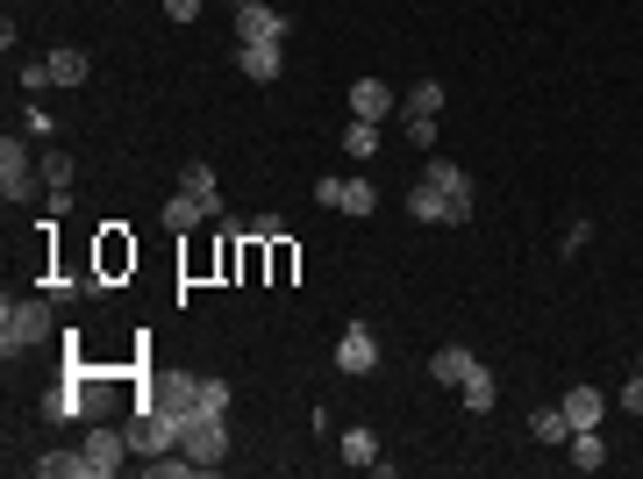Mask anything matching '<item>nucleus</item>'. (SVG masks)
Returning <instances> with one entry per match:
<instances>
[{
    "label": "nucleus",
    "instance_id": "0eeeda50",
    "mask_svg": "<svg viewBox=\"0 0 643 479\" xmlns=\"http://www.w3.org/2000/svg\"><path fill=\"white\" fill-rule=\"evenodd\" d=\"M93 273H101V287H108V279H122V273H136V243H129V229H122V223H108L101 237H93Z\"/></svg>",
    "mask_w": 643,
    "mask_h": 479
},
{
    "label": "nucleus",
    "instance_id": "4468645a",
    "mask_svg": "<svg viewBox=\"0 0 643 479\" xmlns=\"http://www.w3.org/2000/svg\"><path fill=\"white\" fill-rule=\"evenodd\" d=\"M565 465H572V472H601V465H608L601 429H572V437H565Z\"/></svg>",
    "mask_w": 643,
    "mask_h": 479
},
{
    "label": "nucleus",
    "instance_id": "7c9ffc66",
    "mask_svg": "<svg viewBox=\"0 0 643 479\" xmlns=\"http://www.w3.org/2000/svg\"><path fill=\"white\" fill-rule=\"evenodd\" d=\"M587 243H593V223H565V237H558V251H565V257H579Z\"/></svg>",
    "mask_w": 643,
    "mask_h": 479
},
{
    "label": "nucleus",
    "instance_id": "f3484780",
    "mask_svg": "<svg viewBox=\"0 0 643 479\" xmlns=\"http://www.w3.org/2000/svg\"><path fill=\"white\" fill-rule=\"evenodd\" d=\"M337 458H343V465H357V472H373V458H379V437H373L365 423H357V429H343V437H337Z\"/></svg>",
    "mask_w": 643,
    "mask_h": 479
},
{
    "label": "nucleus",
    "instance_id": "bb28decb",
    "mask_svg": "<svg viewBox=\"0 0 643 479\" xmlns=\"http://www.w3.org/2000/svg\"><path fill=\"white\" fill-rule=\"evenodd\" d=\"M343 151H351L357 165H365V157H379V122H357V115H351V129H343Z\"/></svg>",
    "mask_w": 643,
    "mask_h": 479
},
{
    "label": "nucleus",
    "instance_id": "2eb2a0df",
    "mask_svg": "<svg viewBox=\"0 0 643 479\" xmlns=\"http://www.w3.org/2000/svg\"><path fill=\"white\" fill-rule=\"evenodd\" d=\"M407 215H415L423 229H443V223H451V201H443L429 179H415V187H407Z\"/></svg>",
    "mask_w": 643,
    "mask_h": 479
},
{
    "label": "nucleus",
    "instance_id": "f257e3e1",
    "mask_svg": "<svg viewBox=\"0 0 643 479\" xmlns=\"http://www.w3.org/2000/svg\"><path fill=\"white\" fill-rule=\"evenodd\" d=\"M51 329H58V315H51V301H0V358H29L36 343H51Z\"/></svg>",
    "mask_w": 643,
    "mask_h": 479
},
{
    "label": "nucleus",
    "instance_id": "1a4fd4ad",
    "mask_svg": "<svg viewBox=\"0 0 643 479\" xmlns=\"http://www.w3.org/2000/svg\"><path fill=\"white\" fill-rule=\"evenodd\" d=\"M237 43H287V15H279L272 0H251V8H237Z\"/></svg>",
    "mask_w": 643,
    "mask_h": 479
},
{
    "label": "nucleus",
    "instance_id": "5701e85b",
    "mask_svg": "<svg viewBox=\"0 0 643 479\" xmlns=\"http://www.w3.org/2000/svg\"><path fill=\"white\" fill-rule=\"evenodd\" d=\"M529 437H537V444H558V451H565V437H572V423H565V408H558V401L529 415Z\"/></svg>",
    "mask_w": 643,
    "mask_h": 479
},
{
    "label": "nucleus",
    "instance_id": "6e6552de",
    "mask_svg": "<svg viewBox=\"0 0 643 479\" xmlns=\"http://www.w3.org/2000/svg\"><path fill=\"white\" fill-rule=\"evenodd\" d=\"M337 373H351V379H365V373H379V337L365 323H351L337 337Z\"/></svg>",
    "mask_w": 643,
    "mask_h": 479
},
{
    "label": "nucleus",
    "instance_id": "423d86ee",
    "mask_svg": "<svg viewBox=\"0 0 643 479\" xmlns=\"http://www.w3.org/2000/svg\"><path fill=\"white\" fill-rule=\"evenodd\" d=\"M86 465H93V479H108V472H122V458H129V429H115V423H93L86 429Z\"/></svg>",
    "mask_w": 643,
    "mask_h": 479
},
{
    "label": "nucleus",
    "instance_id": "c85d7f7f",
    "mask_svg": "<svg viewBox=\"0 0 643 479\" xmlns=\"http://www.w3.org/2000/svg\"><path fill=\"white\" fill-rule=\"evenodd\" d=\"M36 165H43V187H72V157L65 151H43Z\"/></svg>",
    "mask_w": 643,
    "mask_h": 479
},
{
    "label": "nucleus",
    "instance_id": "aec40b11",
    "mask_svg": "<svg viewBox=\"0 0 643 479\" xmlns=\"http://www.w3.org/2000/svg\"><path fill=\"white\" fill-rule=\"evenodd\" d=\"M157 223H165L172 237H193V229H201L207 215H201V201H193V193H172V201H165V215H157Z\"/></svg>",
    "mask_w": 643,
    "mask_h": 479
},
{
    "label": "nucleus",
    "instance_id": "9d476101",
    "mask_svg": "<svg viewBox=\"0 0 643 479\" xmlns=\"http://www.w3.org/2000/svg\"><path fill=\"white\" fill-rule=\"evenodd\" d=\"M237 65L251 86H272L279 79V65H287V43H237Z\"/></svg>",
    "mask_w": 643,
    "mask_h": 479
},
{
    "label": "nucleus",
    "instance_id": "f8f14e48",
    "mask_svg": "<svg viewBox=\"0 0 643 479\" xmlns=\"http://www.w3.org/2000/svg\"><path fill=\"white\" fill-rule=\"evenodd\" d=\"M558 408H565V423H572V429H601L608 394H601V387H572V394H558Z\"/></svg>",
    "mask_w": 643,
    "mask_h": 479
},
{
    "label": "nucleus",
    "instance_id": "6ab92c4d",
    "mask_svg": "<svg viewBox=\"0 0 643 479\" xmlns=\"http://www.w3.org/2000/svg\"><path fill=\"white\" fill-rule=\"evenodd\" d=\"M179 193H193V201H201V215H207V223L222 215V187H215V172H207V165H187V179H179Z\"/></svg>",
    "mask_w": 643,
    "mask_h": 479
},
{
    "label": "nucleus",
    "instance_id": "ea45409f",
    "mask_svg": "<svg viewBox=\"0 0 643 479\" xmlns=\"http://www.w3.org/2000/svg\"><path fill=\"white\" fill-rule=\"evenodd\" d=\"M636 373H643V358H636Z\"/></svg>",
    "mask_w": 643,
    "mask_h": 479
},
{
    "label": "nucleus",
    "instance_id": "9b49d317",
    "mask_svg": "<svg viewBox=\"0 0 643 479\" xmlns=\"http://www.w3.org/2000/svg\"><path fill=\"white\" fill-rule=\"evenodd\" d=\"M457 401H465L472 415H493V408H501V379H493V365H472V373L457 379Z\"/></svg>",
    "mask_w": 643,
    "mask_h": 479
},
{
    "label": "nucleus",
    "instance_id": "4be33fe9",
    "mask_svg": "<svg viewBox=\"0 0 643 479\" xmlns=\"http://www.w3.org/2000/svg\"><path fill=\"white\" fill-rule=\"evenodd\" d=\"M343 215H351V223H365V215H379V187L365 179V172H357V179H343Z\"/></svg>",
    "mask_w": 643,
    "mask_h": 479
},
{
    "label": "nucleus",
    "instance_id": "473e14b6",
    "mask_svg": "<svg viewBox=\"0 0 643 479\" xmlns=\"http://www.w3.org/2000/svg\"><path fill=\"white\" fill-rule=\"evenodd\" d=\"M43 86H51V65H43V58H29V65H22V93H43Z\"/></svg>",
    "mask_w": 643,
    "mask_h": 479
},
{
    "label": "nucleus",
    "instance_id": "c756f323",
    "mask_svg": "<svg viewBox=\"0 0 643 479\" xmlns=\"http://www.w3.org/2000/svg\"><path fill=\"white\" fill-rule=\"evenodd\" d=\"M201 408L207 415H229V379H215V373L201 379Z\"/></svg>",
    "mask_w": 643,
    "mask_h": 479
},
{
    "label": "nucleus",
    "instance_id": "c9c22d12",
    "mask_svg": "<svg viewBox=\"0 0 643 479\" xmlns=\"http://www.w3.org/2000/svg\"><path fill=\"white\" fill-rule=\"evenodd\" d=\"M22 129H29V137H36V143H43V137H51V115H43V108H36V101H29V108H22Z\"/></svg>",
    "mask_w": 643,
    "mask_h": 479
},
{
    "label": "nucleus",
    "instance_id": "393cba45",
    "mask_svg": "<svg viewBox=\"0 0 643 479\" xmlns=\"http://www.w3.org/2000/svg\"><path fill=\"white\" fill-rule=\"evenodd\" d=\"M401 115H443V79H415L407 101H401Z\"/></svg>",
    "mask_w": 643,
    "mask_h": 479
},
{
    "label": "nucleus",
    "instance_id": "b1692460",
    "mask_svg": "<svg viewBox=\"0 0 643 479\" xmlns=\"http://www.w3.org/2000/svg\"><path fill=\"white\" fill-rule=\"evenodd\" d=\"M43 65H51V86H86V72H93V58H86V51H51Z\"/></svg>",
    "mask_w": 643,
    "mask_h": 479
},
{
    "label": "nucleus",
    "instance_id": "20e7f679",
    "mask_svg": "<svg viewBox=\"0 0 643 479\" xmlns=\"http://www.w3.org/2000/svg\"><path fill=\"white\" fill-rule=\"evenodd\" d=\"M0 193H8V201H36V193H43V165H36V151L22 137L0 143Z\"/></svg>",
    "mask_w": 643,
    "mask_h": 479
},
{
    "label": "nucleus",
    "instance_id": "dca6fc26",
    "mask_svg": "<svg viewBox=\"0 0 643 479\" xmlns=\"http://www.w3.org/2000/svg\"><path fill=\"white\" fill-rule=\"evenodd\" d=\"M351 115H357V122L393 115V86H387V79H357V86H351Z\"/></svg>",
    "mask_w": 643,
    "mask_h": 479
},
{
    "label": "nucleus",
    "instance_id": "58836bf2",
    "mask_svg": "<svg viewBox=\"0 0 643 479\" xmlns=\"http://www.w3.org/2000/svg\"><path fill=\"white\" fill-rule=\"evenodd\" d=\"M237 8H251V0H237Z\"/></svg>",
    "mask_w": 643,
    "mask_h": 479
},
{
    "label": "nucleus",
    "instance_id": "7ed1b4c3",
    "mask_svg": "<svg viewBox=\"0 0 643 479\" xmlns=\"http://www.w3.org/2000/svg\"><path fill=\"white\" fill-rule=\"evenodd\" d=\"M129 408H165L172 423H187V415L201 408V379H193V373H151Z\"/></svg>",
    "mask_w": 643,
    "mask_h": 479
},
{
    "label": "nucleus",
    "instance_id": "4c0bfd02",
    "mask_svg": "<svg viewBox=\"0 0 643 479\" xmlns=\"http://www.w3.org/2000/svg\"><path fill=\"white\" fill-rule=\"evenodd\" d=\"M201 8H207V0H165V15H172V22H193Z\"/></svg>",
    "mask_w": 643,
    "mask_h": 479
},
{
    "label": "nucleus",
    "instance_id": "cd10ccee",
    "mask_svg": "<svg viewBox=\"0 0 643 479\" xmlns=\"http://www.w3.org/2000/svg\"><path fill=\"white\" fill-rule=\"evenodd\" d=\"M187 472H201L187 451H157V458H151V479H187Z\"/></svg>",
    "mask_w": 643,
    "mask_h": 479
},
{
    "label": "nucleus",
    "instance_id": "412c9836",
    "mask_svg": "<svg viewBox=\"0 0 643 479\" xmlns=\"http://www.w3.org/2000/svg\"><path fill=\"white\" fill-rule=\"evenodd\" d=\"M36 472L43 479H93V465H86V451H43Z\"/></svg>",
    "mask_w": 643,
    "mask_h": 479
},
{
    "label": "nucleus",
    "instance_id": "a878e982",
    "mask_svg": "<svg viewBox=\"0 0 643 479\" xmlns=\"http://www.w3.org/2000/svg\"><path fill=\"white\" fill-rule=\"evenodd\" d=\"M265 273H272V279H279V287H287V279H293V273H301V251H293V243H287V237H272V243H265Z\"/></svg>",
    "mask_w": 643,
    "mask_h": 479
},
{
    "label": "nucleus",
    "instance_id": "f704fd0d",
    "mask_svg": "<svg viewBox=\"0 0 643 479\" xmlns=\"http://www.w3.org/2000/svg\"><path fill=\"white\" fill-rule=\"evenodd\" d=\"M615 408H629V415H636V423H643V373H636V379H629L622 394H615Z\"/></svg>",
    "mask_w": 643,
    "mask_h": 479
},
{
    "label": "nucleus",
    "instance_id": "2f4dec72",
    "mask_svg": "<svg viewBox=\"0 0 643 479\" xmlns=\"http://www.w3.org/2000/svg\"><path fill=\"white\" fill-rule=\"evenodd\" d=\"M243 237L272 243V237H287V223H279V215H251V223H243Z\"/></svg>",
    "mask_w": 643,
    "mask_h": 479
},
{
    "label": "nucleus",
    "instance_id": "a211bd4d",
    "mask_svg": "<svg viewBox=\"0 0 643 479\" xmlns=\"http://www.w3.org/2000/svg\"><path fill=\"white\" fill-rule=\"evenodd\" d=\"M472 351H465V343H443V351H437V358H429V379H437V387H457V379H465V373H472Z\"/></svg>",
    "mask_w": 643,
    "mask_h": 479
},
{
    "label": "nucleus",
    "instance_id": "72a5a7b5",
    "mask_svg": "<svg viewBox=\"0 0 643 479\" xmlns=\"http://www.w3.org/2000/svg\"><path fill=\"white\" fill-rule=\"evenodd\" d=\"M401 122H407V137L423 143V151H429V143H437V115H401Z\"/></svg>",
    "mask_w": 643,
    "mask_h": 479
},
{
    "label": "nucleus",
    "instance_id": "f03ea898",
    "mask_svg": "<svg viewBox=\"0 0 643 479\" xmlns=\"http://www.w3.org/2000/svg\"><path fill=\"white\" fill-rule=\"evenodd\" d=\"M179 451H187L201 472H215L222 458H229V415H207V408H193L187 423H179Z\"/></svg>",
    "mask_w": 643,
    "mask_h": 479
},
{
    "label": "nucleus",
    "instance_id": "39448f33",
    "mask_svg": "<svg viewBox=\"0 0 643 479\" xmlns=\"http://www.w3.org/2000/svg\"><path fill=\"white\" fill-rule=\"evenodd\" d=\"M129 451L136 458H157V451H179V423H172L165 408H129Z\"/></svg>",
    "mask_w": 643,
    "mask_h": 479
},
{
    "label": "nucleus",
    "instance_id": "ddd939ff",
    "mask_svg": "<svg viewBox=\"0 0 643 479\" xmlns=\"http://www.w3.org/2000/svg\"><path fill=\"white\" fill-rule=\"evenodd\" d=\"M423 179L443 193V201H472V172H465V165H451V157H429V165H423Z\"/></svg>",
    "mask_w": 643,
    "mask_h": 479
},
{
    "label": "nucleus",
    "instance_id": "e433bc0d",
    "mask_svg": "<svg viewBox=\"0 0 643 479\" xmlns=\"http://www.w3.org/2000/svg\"><path fill=\"white\" fill-rule=\"evenodd\" d=\"M315 201H322V207H343V179H337V172H329V179H315Z\"/></svg>",
    "mask_w": 643,
    "mask_h": 479
}]
</instances>
